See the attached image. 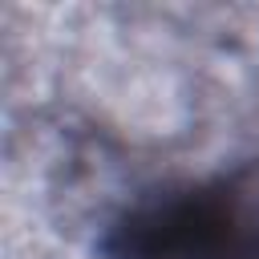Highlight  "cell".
I'll return each mask as SVG.
<instances>
[{
  "label": "cell",
  "instance_id": "6da1fadb",
  "mask_svg": "<svg viewBox=\"0 0 259 259\" xmlns=\"http://www.w3.org/2000/svg\"><path fill=\"white\" fill-rule=\"evenodd\" d=\"M105 251L109 259H259V166L138 202Z\"/></svg>",
  "mask_w": 259,
  "mask_h": 259
}]
</instances>
